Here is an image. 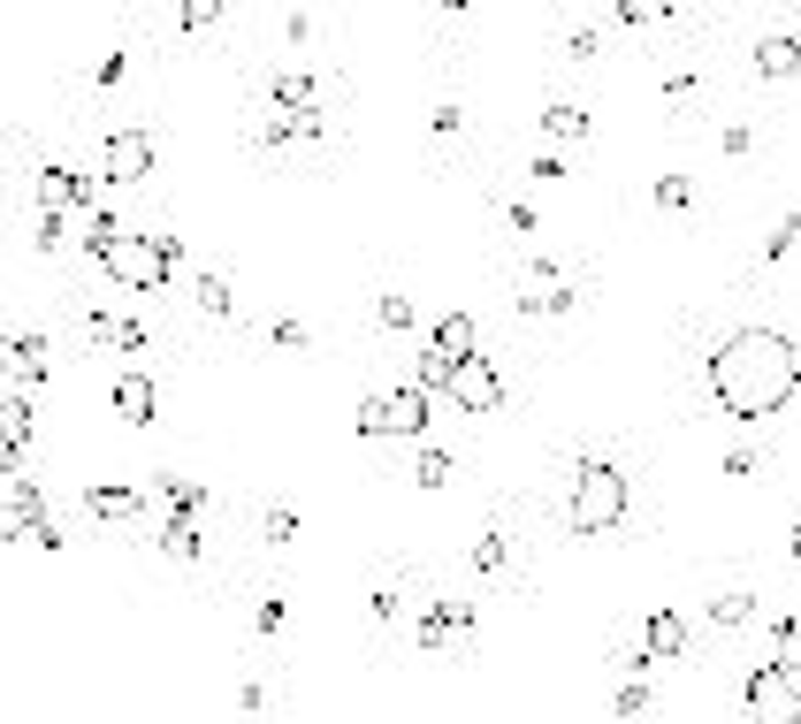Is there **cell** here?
Instances as JSON below:
<instances>
[{"mask_svg":"<svg viewBox=\"0 0 801 724\" xmlns=\"http://www.w3.org/2000/svg\"><path fill=\"white\" fill-rule=\"evenodd\" d=\"M428 131H436V138H459V131H466V115H459V108H451V100H443V108H436V115H428Z\"/></svg>","mask_w":801,"mask_h":724,"instance_id":"36","label":"cell"},{"mask_svg":"<svg viewBox=\"0 0 801 724\" xmlns=\"http://www.w3.org/2000/svg\"><path fill=\"white\" fill-rule=\"evenodd\" d=\"M648 710V687L641 679H619V717H641Z\"/></svg>","mask_w":801,"mask_h":724,"instance_id":"34","label":"cell"},{"mask_svg":"<svg viewBox=\"0 0 801 724\" xmlns=\"http://www.w3.org/2000/svg\"><path fill=\"white\" fill-rule=\"evenodd\" d=\"M771 633H779V656H771V664H787L801 679V618H771Z\"/></svg>","mask_w":801,"mask_h":724,"instance_id":"24","label":"cell"},{"mask_svg":"<svg viewBox=\"0 0 801 724\" xmlns=\"http://www.w3.org/2000/svg\"><path fill=\"white\" fill-rule=\"evenodd\" d=\"M15 374V336H0V382Z\"/></svg>","mask_w":801,"mask_h":724,"instance_id":"42","label":"cell"},{"mask_svg":"<svg viewBox=\"0 0 801 724\" xmlns=\"http://www.w3.org/2000/svg\"><path fill=\"white\" fill-rule=\"evenodd\" d=\"M160 550H168L176 565H191V557H199V519H168V527H160Z\"/></svg>","mask_w":801,"mask_h":724,"instance_id":"21","label":"cell"},{"mask_svg":"<svg viewBox=\"0 0 801 724\" xmlns=\"http://www.w3.org/2000/svg\"><path fill=\"white\" fill-rule=\"evenodd\" d=\"M413 480H420V488H451V450H436V442H428V450H420V465H413Z\"/></svg>","mask_w":801,"mask_h":724,"instance_id":"23","label":"cell"},{"mask_svg":"<svg viewBox=\"0 0 801 724\" xmlns=\"http://www.w3.org/2000/svg\"><path fill=\"white\" fill-rule=\"evenodd\" d=\"M519 313H573V283H565V268H550V260H534L527 275H519V297H511Z\"/></svg>","mask_w":801,"mask_h":724,"instance_id":"9","label":"cell"},{"mask_svg":"<svg viewBox=\"0 0 801 724\" xmlns=\"http://www.w3.org/2000/svg\"><path fill=\"white\" fill-rule=\"evenodd\" d=\"M641 648H648V664H679L687 656V618L679 610H648L641 618Z\"/></svg>","mask_w":801,"mask_h":724,"instance_id":"11","label":"cell"},{"mask_svg":"<svg viewBox=\"0 0 801 724\" xmlns=\"http://www.w3.org/2000/svg\"><path fill=\"white\" fill-rule=\"evenodd\" d=\"M741 710H748V724H801V679L787 664H756L741 687Z\"/></svg>","mask_w":801,"mask_h":724,"instance_id":"3","label":"cell"},{"mask_svg":"<svg viewBox=\"0 0 801 724\" xmlns=\"http://www.w3.org/2000/svg\"><path fill=\"white\" fill-rule=\"evenodd\" d=\"M31 191H38V214H92L100 206V176H77L61 160H46Z\"/></svg>","mask_w":801,"mask_h":724,"instance_id":"7","label":"cell"},{"mask_svg":"<svg viewBox=\"0 0 801 724\" xmlns=\"http://www.w3.org/2000/svg\"><path fill=\"white\" fill-rule=\"evenodd\" d=\"M474 625V602H428L420 610V648H443L451 633H466Z\"/></svg>","mask_w":801,"mask_h":724,"instance_id":"16","label":"cell"},{"mask_svg":"<svg viewBox=\"0 0 801 724\" xmlns=\"http://www.w3.org/2000/svg\"><path fill=\"white\" fill-rule=\"evenodd\" d=\"M38 252H61L69 245V214H38V237H31Z\"/></svg>","mask_w":801,"mask_h":724,"instance_id":"30","label":"cell"},{"mask_svg":"<svg viewBox=\"0 0 801 724\" xmlns=\"http://www.w3.org/2000/svg\"><path fill=\"white\" fill-rule=\"evenodd\" d=\"M718 145H725V152H733V160H741V152H748V145H756V131H748V123H725V131H718Z\"/></svg>","mask_w":801,"mask_h":724,"instance_id":"37","label":"cell"},{"mask_svg":"<svg viewBox=\"0 0 801 724\" xmlns=\"http://www.w3.org/2000/svg\"><path fill=\"white\" fill-rule=\"evenodd\" d=\"M504 565H511V542H504V534H496V527H488V534H481V542H474V573H488V579H504Z\"/></svg>","mask_w":801,"mask_h":724,"instance_id":"22","label":"cell"},{"mask_svg":"<svg viewBox=\"0 0 801 724\" xmlns=\"http://www.w3.org/2000/svg\"><path fill=\"white\" fill-rule=\"evenodd\" d=\"M794 565H801V527H794Z\"/></svg>","mask_w":801,"mask_h":724,"instance_id":"43","label":"cell"},{"mask_svg":"<svg viewBox=\"0 0 801 724\" xmlns=\"http://www.w3.org/2000/svg\"><path fill=\"white\" fill-rule=\"evenodd\" d=\"M443 397H451L466 420H488V412H504V374H496V359H481V351H474V359H459Z\"/></svg>","mask_w":801,"mask_h":724,"instance_id":"6","label":"cell"},{"mask_svg":"<svg viewBox=\"0 0 801 724\" xmlns=\"http://www.w3.org/2000/svg\"><path fill=\"white\" fill-rule=\"evenodd\" d=\"M199 305H206L214 320H237V297H229V283H222V275H199Z\"/></svg>","mask_w":801,"mask_h":724,"instance_id":"25","label":"cell"},{"mask_svg":"<svg viewBox=\"0 0 801 724\" xmlns=\"http://www.w3.org/2000/svg\"><path fill=\"white\" fill-rule=\"evenodd\" d=\"M534 123H542V131H550V138H588V115H580V108H573V100H550V108H542V115H534Z\"/></svg>","mask_w":801,"mask_h":724,"instance_id":"19","label":"cell"},{"mask_svg":"<svg viewBox=\"0 0 801 724\" xmlns=\"http://www.w3.org/2000/svg\"><path fill=\"white\" fill-rule=\"evenodd\" d=\"M710 397L725 420H779L801 397V351L779 328H733L710 359Z\"/></svg>","mask_w":801,"mask_h":724,"instance_id":"1","label":"cell"},{"mask_svg":"<svg viewBox=\"0 0 801 724\" xmlns=\"http://www.w3.org/2000/svg\"><path fill=\"white\" fill-rule=\"evenodd\" d=\"M84 511L92 519H146V496L131 480H84Z\"/></svg>","mask_w":801,"mask_h":724,"instance_id":"12","label":"cell"},{"mask_svg":"<svg viewBox=\"0 0 801 724\" xmlns=\"http://www.w3.org/2000/svg\"><path fill=\"white\" fill-rule=\"evenodd\" d=\"M710 618H718V625H748V618H756V602H748L741 587H725V595L710 602Z\"/></svg>","mask_w":801,"mask_h":724,"instance_id":"27","label":"cell"},{"mask_svg":"<svg viewBox=\"0 0 801 724\" xmlns=\"http://www.w3.org/2000/svg\"><path fill=\"white\" fill-rule=\"evenodd\" d=\"M8 542H31V519L15 511V496H0V550H8Z\"/></svg>","mask_w":801,"mask_h":724,"instance_id":"31","label":"cell"},{"mask_svg":"<svg viewBox=\"0 0 801 724\" xmlns=\"http://www.w3.org/2000/svg\"><path fill=\"white\" fill-rule=\"evenodd\" d=\"M268 343H275V351H306V320H275Z\"/></svg>","mask_w":801,"mask_h":724,"instance_id":"33","label":"cell"},{"mask_svg":"<svg viewBox=\"0 0 801 724\" xmlns=\"http://www.w3.org/2000/svg\"><path fill=\"white\" fill-rule=\"evenodd\" d=\"M154 252H160V268H168V275L183 268V237H154Z\"/></svg>","mask_w":801,"mask_h":724,"instance_id":"41","label":"cell"},{"mask_svg":"<svg viewBox=\"0 0 801 724\" xmlns=\"http://www.w3.org/2000/svg\"><path fill=\"white\" fill-rule=\"evenodd\" d=\"M115 237H123V222H115L108 206H92V214H84V237H77V245H84V260H108V245H115Z\"/></svg>","mask_w":801,"mask_h":724,"instance_id":"18","label":"cell"},{"mask_svg":"<svg viewBox=\"0 0 801 724\" xmlns=\"http://www.w3.org/2000/svg\"><path fill=\"white\" fill-rule=\"evenodd\" d=\"M627 496H634L627 465H611V457H573V480H565V534L596 542V534L627 527Z\"/></svg>","mask_w":801,"mask_h":724,"instance_id":"2","label":"cell"},{"mask_svg":"<svg viewBox=\"0 0 801 724\" xmlns=\"http://www.w3.org/2000/svg\"><path fill=\"white\" fill-rule=\"evenodd\" d=\"M268 108H283V123H291V115H314L320 108V77L314 69H283V77L268 84Z\"/></svg>","mask_w":801,"mask_h":724,"instance_id":"13","label":"cell"},{"mask_svg":"<svg viewBox=\"0 0 801 724\" xmlns=\"http://www.w3.org/2000/svg\"><path fill=\"white\" fill-rule=\"evenodd\" d=\"M160 496H168V511H176V519H199V511H206V488H199V480L160 473Z\"/></svg>","mask_w":801,"mask_h":724,"instance_id":"20","label":"cell"},{"mask_svg":"<svg viewBox=\"0 0 801 724\" xmlns=\"http://www.w3.org/2000/svg\"><path fill=\"white\" fill-rule=\"evenodd\" d=\"M100 268H108L123 290H138V297H160V290H168V268H160L154 237H131V229L108 245V260H100Z\"/></svg>","mask_w":801,"mask_h":724,"instance_id":"5","label":"cell"},{"mask_svg":"<svg viewBox=\"0 0 801 724\" xmlns=\"http://www.w3.org/2000/svg\"><path fill=\"white\" fill-rule=\"evenodd\" d=\"M428 351H436V359H451V366H459V359H474V313H443V320L428 328Z\"/></svg>","mask_w":801,"mask_h":724,"instance_id":"15","label":"cell"},{"mask_svg":"<svg viewBox=\"0 0 801 724\" xmlns=\"http://www.w3.org/2000/svg\"><path fill=\"white\" fill-rule=\"evenodd\" d=\"M366 610H374V618H382V625H390V618H397V587H390V579H382V587H374V595H366Z\"/></svg>","mask_w":801,"mask_h":724,"instance_id":"38","label":"cell"},{"mask_svg":"<svg viewBox=\"0 0 801 724\" xmlns=\"http://www.w3.org/2000/svg\"><path fill=\"white\" fill-rule=\"evenodd\" d=\"M222 15H229L222 0H183V8H176V23H183V31H214Z\"/></svg>","mask_w":801,"mask_h":724,"instance_id":"26","label":"cell"},{"mask_svg":"<svg viewBox=\"0 0 801 724\" xmlns=\"http://www.w3.org/2000/svg\"><path fill=\"white\" fill-rule=\"evenodd\" d=\"M748 61H756V77L787 84V77H801V38H794V31H779V38H764V46H756Z\"/></svg>","mask_w":801,"mask_h":724,"instance_id":"14","label":"cell"},{"mask_svg":"<svg viewBox=\"0 0 801 724\" xmlns=\"http://www.w3.org/2000/svg\"><path fill=\"white\" fill-rule=\"evenodd\" d=\"M565 54H573V61H596L603 46H596V31H573V38H565Z\"/></svg>","mask_w":801,"mask_h":724,"instance_id":"39","label":"cell"},{"mask_svg":"<svg viewBox=\"0 0 801 724\" xmlns=\"http://www.w3.org/2000/svg\"><path fill=\"white\" fill-rule=\"evenodd\" d=\"M664 100L687 108V100H695V69H672V77H664Z\"/></svg>","mask_w":801,"mask_h":724,"instance_id":"35","label":"cell"},{"mask_svg":"<svg viewBox=\"0 0 801 724\" xmlns=\"http://www.w3.org/2000/svg\"><path fill=\"white\" fill-rule=\"evenodd\" d=\"M100 176L108 183H138V176H154V138L146 131H108V145H100Z\"/></svg>","mask_w":801,"mask_h":724,"instance_id":"8","label":"cell"},{"mask_svg":"<svg viewBox=\"0 0 801 724\" xmlns=\"http://www.w3.org/2000/svg\"><path fill=\"white\" fill-rule=\"evenodd\" d=\"M374 313H382V328H413V297H397V290H390Z\"/></svg>","mask_w":801,"mask_h":724,"instance_id":"32","label":"cell"},{"mask_svg":"<svg viewBox=\"0 0 801 724\" xmlns=\"http://www.w3.org/2000/svg\"><path fill=\"white\" fill-rule=\"evenodd\" d=\"M115 412H123V420H138V428L154 420V382H146L138 366H131V374H115Z\"/></svg>","mask_w":801,"mask_h":724,"instance_id":"17","label":"cell"},{"mask_svg":"<svg viewBox=\"0 0 801 724\" xmlns=\"http://www.w3.org/2000/svg\"><path fill=\"white\" fill-rule=\"evenodd\" d=\"M84 336H92V343H108V351H123V359H146V320H131V313L92 305V313H84Z\"/></svg>","mask_w":801,"mask_h":724,"instance_id":"10","label":"cell"},{"mask_svg":"<svg viewBox=\"0 0 801 724\" xmlns=\"http://www.w3.org/2000/svg\"><path fill=\"white\" fill-rule=\"evenodd\" d=\"M428 397L405 382V389H382V397H359V434L382 442V434H428Z\"/></svg>","mask_w":801,"mask_h":724,"instance_id":"4","label":"cell"},{"mask_svg":"<svg viewBox=\"0 0 801 724\" xmlns=\"http://www.w3.org/2000/svg\"><path fill=\"white\" fill-rule=\"evenodd\" d=\"M527 176H542V183H557V176H565V160H557V152H534V160H527Z\"/></svg>","mask_w":801,"mask_h":724,"instance_id":"40","label":"cell"},{"mask_svg":"<svg viewBox=\"0 0 801 724\" xmlns=\"http://www.w3.org/2000/svg\"><path fill=\"white\" fill-rule=\"evenodd\" d=\"M656 206H664V214L695 206V183H687V176H656Z\"/></svg>","mask_w":801,"mask_h":724,"instance_id":"28","label":"cell"},{"mask_svg":"<svg viewBox=\"0 0 801 724\" xmlns=\"http://www.w3.org/2000/svg\"><path fill=\"white\" fill-rule=\"evenodd\" d=\"M794 245H801V214H787V222H779V229L764 237V260H787Z\"/></svg>","mask_w":801,"mask_h":724,"instance_id":"29","label":"cell"}]
</instances>
